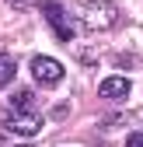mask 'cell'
<instances>
[{
    "label": "cell",
    "mask_w": 143,
    "mask_h": 147,
    "mask_svg": "<svg viewBox=\"0 0 143 147\" xmlns=\"http://www.w3.org/2000/svg\"><path fill=\"white\" fill-rule=\"evenodd\" d=\"M77 14L87 32H108L119 21V7L112 0H77Z\"/></svg>",
    "instance_id": "cell-1"
},
{
    "label": "cell",
    "mask_w": 143,
    "mask_h": 147,
    "mask_svg": "<svg viewBox=\"0 0 143 147\" xmlns=\"http://www.w3.org/2000/svg\"><path fill=\"white\" fill-rule=\"evenodd\" d=\"M4 130L14 133V137H39L42 130V116L35 112V109H7L4 112Z\"/></svg>",
    "instance_id": "cell-2"
},
{
    "label": "cell",
    "mask_w": 143,
    "mask_h": 147,
    "mask_svg": "<svg viewBox=\"0 0 143 147\" xmlns=\"http://www.w3.org/2000/svg\"><path fill=\"white\" fill-rule=\"evenodd\" d=\"M39 11H42L45 25L52 28V35H56L59 42H70V39L77 35V25H74V14H70V11H66L63 4H52V0H49V4H42Z\"/></svg>",
    "instance_id": "cell-3"
},
{
    "label": "cell",
    "mask_w": 143,
    "mask_h": 147,
    "mask_svg": "<svg viewBox=\"0 0 143 147\" xmlns=\"http://www.w3.org/2000/svg\"><path fill=\"white\" fill-rule=\"evenodd\" d=\"M31 77L39 88H59L63 77H66V70L59 60H52V56H35L31 60Z\"/></svg>",
    "instance_id": "cell-4"
},
{
    "label": "cell",
    "mask_w": 143,
    "mask_h": 147,
    "mask_svg": "<svg viewBox=\"0 0 143 147\" xmlns=\"http://www.w3.org/2000/svg\"><path fill=\"white\" fill-rule=\"evenodd\" d=\"M98 95H101V98H126V95H129V77H122V74L105 77V81L98 84Z\"/></svg>",
    "instance_id": "cell-5"
},
{
    "label": "cell",
    "mask_w": 143,
    "mask_h": 147,
    "mask_svg": "<svg viewBox=\"0 0 143 147\" xmlns=\"http://www.w3.org/2000/svg\"><path fill=\"white\" fill-rule=\"evenodd\" d=\"M17 77V56L14 53H0V88H7Z\"/></svg>",
    "instance_id": "cell-6"
},
{
    "label": "cell",
    "mask_w": 143,
    "mask_h": 147,
    "mask_svg": "<svg viewBox=\"0 0 143 147\" xmlns=\"http://www.w3.org/2000/svg\"><path fill=\"white\" fill-rule=\"evenodd\" d=\"M11 105H14V109H31V91H14Z\"/></svg>",
    "instance_id": "cell-7"
},
{
    "label": "cell",
    "mask_w": 143,
    "mask_h": 147,
    "mask_svg": "<svg viewBox=\"0 0 143 147\" xmlns=\"http://www.w3.org/2000/svg\"><path fill=\"white\" fill-rule=\"evenodd\" d=\"M7 4H14V7H25V0H7Z\"/></svg>",
    "instance_id": "cell-8"
},
{
    "label": "cell",
    "mask_w": 143,
    "mask_h": 147,
    "mask_svg": "<svg viewBox=\"0 0 143 147\" xmlns=\"http://www.w3.org/2000/svg\"><path fill=\"white\" fill-rule=\"evenodd\" d=\"M21 147H28V144H21Z\"/></svg>",
    "instance_id": "cell-9"
},
{
    "label": "cell",
    "mask_w": 143,
    "mask_h": 147,
    "mask_svg": "<svg viewBox=\"0 0 143 147\" xmlns=\"http://www.w3.org/2000/svg\"><path fill=\"white\" fill-rule=\"evenodd\" d=\"M0 140H4V137H0Z\"/></svg>",
    "instance_id": "cell-10"
}]
</instances>
